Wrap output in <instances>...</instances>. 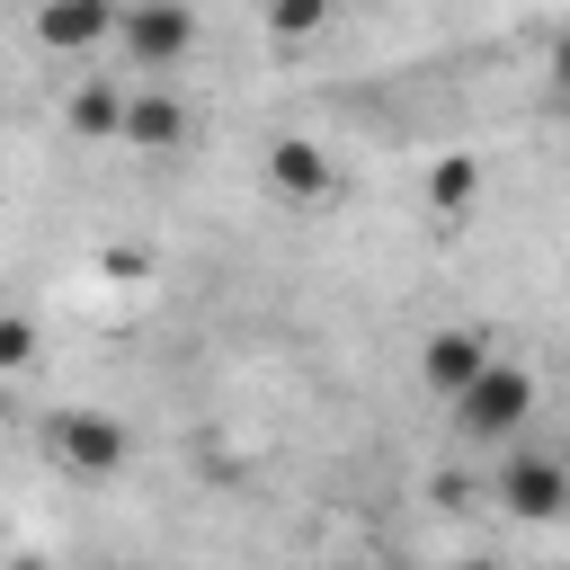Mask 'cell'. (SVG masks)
Wrapping results in <instances>:
<instances>
[{"label": "cell", "instance_id": "cell-10", "mask_svg": "<svg viewBox=\"0 0 570 570\" xmlns=\"http://www.w3.org/2000/svg\"><path fill=\"white\" fill-rule=\"evenodd\" d=\"M330 27V0H267V36L276 45H303V36H321Z\"/></svg>", "mask_w": 570, "mask_h": 570}, {"label": "cell", "instance_id": "cell-1", "mask_svg": "<svg viewBox=\"0 0 570 570\" xmlns=\"http://www.w3.org/2000/svg\"><path fill=\"white\" fill-rule=\"evenodd\" d=\"M445 401H454V436L499 445V436H517V428L534 419V374H525L517 356H499V347H490V365H481L463 392H445Z\"/></svg>", "mask_w": 570, "mask_h": 570}, {"label": "cell", "instance_id": "cell-6", "mask_svg": "<svg viewBox=\"0 0 570 570\" xmlns=\"http://www.w3.org/2000/svg\"><path fill=\"white\" fill-rule=\"evenodd\" d=\"M267 187H276L285 205H321V196H330V151H321L312 134H276V142H267Z\"/></svg>", "mask_w": 570, "mask_h": 570}, {"label": "cell", "instance_id": "cell-4", "mask_svg": "<svg viewBox=\"0 0 570 570\" xmlns=\"http://www.w3.org/2000/svg\"><path fill=\"white\" fill-rule=\"evenodd\" d=\"M490 499H499L508 517L543 525V517L570 508V463H561V454H508V463L490 472Z\"/></svg>", "mask_w": 570, "mask_h": 570}, {"label": "cell", "instance_id": "cell-3", "mask_svg": "<svg viewBox=\"0 0 570 570\" xmlns=\"http://www.w3.org/2000/svg\"><path fill=\"white\" fill-rule=\"evenodd\" d=\"M116 45L134 53V71H169L196 45V9L187 0H116Z\"/></svg>", "mask_w": 570, "mask_h": 570}, {"label": "cell", "instance_id": "cell-8", "mask_svg": "<svg viewBox=\"0 0 570 570\" xmlns=\"http://www.w3.org/2000/svg\"><path fill=\"white\" fill-rule=\"evenodd\" d=\"M116 142H142V151H178V142H187V107H178L169 89H125Z\"/></svg>", "mask_w": 570, "mask_h": 570}, {"label": "cell", "instance_id": "cell-9", "mask_svg": "<svg viewBox=\"0 0 570 570\" xmlns=\"http://www.w3.org/2000/svg\"><path fill=\"white\" fill-rule=\"evenodd\" d=\"M62 116H71V134H80V142H116V116H125V98H116L107 80H80Z\"/></svg>", "mask_w": 570, "mask_h": 570}, {"label": "cell", "instance_id": "cell-14", "mask_svg": "<svg viewBox=\"0 0 570 570\" xmlns=\"http://www.w3.org/2000/svg\"><path fill=\"white\" fill-rule=\"evenodd\" d=\"M561 107H570V89H561Z\"/></svg>", "mask_w": 570, "mask_h": 570}, {"label": "cell", "instance_id": "cell-12", "mask_svg": "<svg viewBox=\"0 0 570 570\" xmlns=\"http://www.w3.org/2000/svg\"><path fill=\"white\" fill-rule=\"evenodd\" d=\"M18 365H36V321L0 312V374H18Z\"/></svg>", "mask_w": 570, "mask_h": 570}, {"label": "cell", "instance_id": "cell-7", "mask_svg": "<svg viewBox=\"0 0 570 570\" xmlns=\"http://www.w3.org/2000/svg\"><path fill=\"white\" fill-rule=\"evenodd\" d=\"M481 365H490V338H481V330H428V347H419V383H428L436 401L463 392Z\"/></svg>", "mask_w": 570, "mask_h": 570}, {"label": "cell", "instance_id": "cell-5", "mask_svg": "<svg viewBox=\"0 0 570 570\" xmlns=\"http://www.w3.org/2000/svg\"><path fill=\"white\" fill-rule=\"evenodd\" d=\"M116 36V0H36V45L45 53H89Z\"/></svg>", "mask_w": 570, "mask_h": 570}, {"label": "cell", "instance_id": "cell-13", "mask_svg": "<svg viewBox=\"0 0 570 570\" xmlns=\"http://www.w3.org/2000/svg\"><path fill=\"white\" fill-rule=\"evenodd\" d=\"M552 80H561V89H570V36H561V45H552Z\"/></svg>", "mask_w": 570, "mask_h": 570}, {"label": "cell", "instance_id": "cell-11", "mask_svg": "<svg viewBox=\"0 0 570 570\" xmlns=\"http://www.w3.org/2000/svg\"><path fill=\"white\" fill-rule=\"evenodd\" d=\"M472 187H481V169H472V160H436V169H428V205H436V214H463V205H472Z\"/></svg>", "mask_w": 570, "mask_h": 570}, {"label": "cell", "instance_id": "cell-2", "mask_svg": "<svg viewBox=\"0 0 570 570\" xmlns=\"http://www.w3.org/2000/svg\"><path fill=\"white\" fill-rule=\"evenodd\" d=\"M125 445H134V436H125L116 410H53V419H45V454H53L71 481H107V472L125 463Z\"/></svg>", "mask_w": 570, "mask_h": 570}]
</instances>
